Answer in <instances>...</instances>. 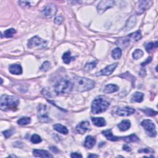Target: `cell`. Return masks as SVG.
<instances>
[{"label": "cell", "instance_id": "6da1fadb", "mask_svg": "<svg viewBox=\"0 0 158 158\" xmlns=\"http://www.w3.org/2000/svg\"><path fill=\"white\" fill-rule=\"evenodd\" d=\"M74 86L75 89L79 92H84L93 88L95 85V81L91 79L81 77H75L74 79Z\"/></svg>", "mask_w": 158, "mask_h": 158}, {"label": "cell", "instance_id": "7a4b0ae2", "mask_svg": "<svg viewBox=\"0 0 158 158\" xmlns=\"http://www.w3.org/2000/svg\"><path fill=\"white\" fill-rule=\"evenodd\" d=\"M19 104V100L15 96L4 95L0 100V107L3 111L15 110Z\"/></svg>", "mask_w": 158, "mask_h": 158}, {"label": "cell", "instance_id": "3957f363", "mask_svg": "<svg viewBox=\"0 0 158 158\" xmlns=\"http://www.w3.org/2000/svg\"><path fill=\"white\" fill-rule=\"evenodd\" d=\"M74 85L67 78L60 79L54 86V91L58 95L67 94L72 91Z\"/></svg>", "mask_w": 158, "mask_h": 158}, {"label": "cell", "instance_id": "277c9868", "mask_svg": "<svg viewBox=\"0 0 158 158\" xmlns=\"http://www.w3.org/2000/svg\"><path fill=\"white\" fill-rule=\"evenodd\" d=\"M110 106V102H108L103 96H99L92 102L91 112L94 114L104 112L107 110Z\"/></svg>", "mask_w": 158, "mask_h": 158}, {"label": "cell", "instance_id": "5b68a950", "mask_svg": "<svg viewBox=\"0 0 158 158\" xmlns=\"http://www.w3.org/2000/svg\"><path fill=\"white\" fill-rule=\"evenodd\" d=\"M141 126L143 127L146 131L147 135L151 137H155L157 135V132L156 130V126L154 122L150 119L144 120L141 123Z\"/></svg>", "mask_w": 158, "mask_h": 158}, {"label": "cell", "instance_id": "8992f818", "mask_svg": "<svg viewBox=\"0 0 158 158\" xmlns=\"http://www.w3.org/2000/svg\"><path fill=\"white\" fill-rule=\"evenodd\" d=\"M47 46L46 41L43 40L39 36H35L30 39L27 43V46L29 48H39L40 49L45 48Z\"/></svg>", "mask_w": 158, "mask_h": 158}, {"label": "cell", "instance_id": "52a82bcc", "mask_svg": "<svg viewBox=\"0 0 158 158\" xmlns=\"http://www.w3.org/2000/svg\"><path fill=\"white\" fill-rule=\"evenodd\" d=\"M38 118L41 122H48L51 121L50 117L48 116V108L46 105L40 104L38 107Z\"/></svg>", "mask_w": 158, "mask_h": 158}, {"label": "cell", "instance_id": "ba28073f", "mask_svg": "<svg viewBox=\"0 0 158 158\" xmlns=\"http://www.w3.org/2000/svg\"><path fill=\"white\" fill-rule=\"evenodd\" d=\"M152 2L151 1H138L136 4L135 11L137 14H143L145 11L150 8Z\"/></svg>", "mask_w": 158, "mask_h": 158}, {"label": "cell", "instance_id": "9c48e42d", "mask_svg": "<svg viewBox=\"0 0 158 158\" xmlns=\"http://www.w3.org/2000/svg\"><path fill=\"white\" fill-rule=\"evenodd\" d=\"M57 12V8L53 4H48L42 10V14L46 18H51Z\"/></svg>", "mask_w": 158, "mask_h": 158}, {"label": "cell", "instance_id": "30bf717a", "mask_svg": "<svg viewBox=\"0 0 158 158\" xmlns=\"http://www.w3.org/2000/svg\"><path fill=\"white\" fill-rule=\"evenodd\" d=\"M114 4H115V2L114 1H111V0H110V1H105V0L101 1L97 6L98 12L100 14H102L107 9L113 7L114 6Z\"/></svg>", "mask_w": 158, "mask_h": 158}, {"label": "cell", "instance_id": "8fae6325", "mask_svg": "<svg viewBox=\"0 0 158 158\" xmlns=\"http://www.w3.org/2000/svg\"><path fill=\"white\" fill-rule=\"evenodd\" d=\"M135 112V109L130 107L129 106H125L118 108L116 111V114L119 116L127 117L134 114Z\"/></svg>", "mask_w": 158, "mask_h": 158}, {"label": "cell", "instance_id": "7c38bea8", "mask_svg": "<svg viewBox=\"0 0 158 158\" xmlns=\"http://www.w3.org/2000/svg\"><path fill=\"white\" fill-rule=\"evenodd\" d=\"M117 63H114L110 66H107L105 69H102L100 72L97 74V75H110L114 71V70L117 66Z\"/></svg>", "mask_w": 158, "mask_h": 158}, {"label": "cell", "instance_id": "4fadbf2b", "mask_svg": "<svg viewBox=\"0 0 158 158\" xmlns=\"http://www.w3.org/2000/svg\"><path fill=\"white\" fill-rule=\"evenodd\" d=\"M90 123L88 121H83L77 125L76 130L80 134H84L86 132L90 130Z\"/></svg>", "mask_w": 158, "mask_h": 158}, {"label": "cell", "instance_id": "5bb4252c", "mask_svg": "<svg viewBox=\"0 0 158 158\" xmlns=\"http://www.w3.org/2000/svg\"><path fill=\"white\" fill-rule=\"evenodd\" d=\"M9 72L12 74L20 75L22 73V68L19 64H12L9 67Z\"/></svg>", "mask_w": 158, "mask_h": 158}, {"label": "cell", "instance_id": "9a60e30c", "mask_svg": "<svg viewBox=\"0 0 158 158\" xmlns=\"http://www.w3.org/2000/svg\"><path fill=\"white\" fill-rule=\"evenodd\" d=\"M33 154L35 157H53V156L49 153L47 151L42 150H34Z\"/></svg>", "mask_w": 158, "mask_h": 158}, {"label": "cell", "instance_id": "2e32d148", "mask_svg": "<svg viewBox=\"0 0 158 158\" xmlns=\"http://www.w3.org/2000/svg\"><path fill=\"white\" fill-rule=\"evenodd\" d=\"M95 143H96L95 138L91 137V136H87L85 138L84 146L86 148L91 149L95 146Z\"/></svg>", "mask_w": 158, "mask_h": 158}, {"label": "cell", "instance_id": "e0dca14e", "mask_svg": "<svg viewBox=\"0 0 158 158\" xmlns=\"http://www.w3.org/2000/svg\"><path fill=\"white\" fill-rule=\"evenodd\" d=\"M102 133L108 140H110L111 141H116L117 140H121V137H116V136L113 135L111 130H105V131L102 132Z\"/></svg>", "mask_w": 158, "mask_h": 158}, {"label": "cell", "instance_id": "ac0fdd59", "mask_svg": "<svg viewBox=\"0 0 158 158\" xmlns=\"http://www.w3.org/2000/svg\"><path fill=\"white\" fill-rule=\"evenodd\" d=\"M131 126V123H130V121L129 120H124L121 123H119L117 125V127L121 131H126V130H129Z\"/></svg>", "mask_w": 158, "mask_h": 158}, {"label": "cell", "instance_id": "d6986e66", "mask_svg": "<svg viewBox=\"0 0 158 158\" xmlns=\"http://www.w3.org/2000/svg\"><path fill=\"white\" fill-rule=\"evenodd\" d=\"M91 121L97 127H104L106 125L105 119L102 117H92Z\"/></svg>", "mask_w": 158, "mask_h": 158}, {"label": "cell", "instance_id": "ffe728a7", "mask_svg": "<svg viewBox=\"0 0 158 158\" xmlns=\"http://www.w3.org/2000/svg\"><path fill=\"white\" fill-rule=\"evenodd\" d=\"M136 22H137V19H136L135 16H132V17L129 19L126 24V25L125 27V31H128L133 28L136 24Z\"/></svg>", "mask_w": 158, "mask_h": 158}, {"label": "cell", "instance_id": "44dd1931", "mask_svg": "<svg viewBox=\"0 0 158 158\" xmlns=\"http://www.w3.org/2000/svg\"><path fill=\"white\" fill-rule=\"evenodd\" d=\"M53 128L54 130H56L57 132L61 133L62 134L67 135L69 132L68 129H67V127L64 126V125H62L61 124H56L55 125H54Z\"/></svg>", "mask_w": 158, "mask_h": 158}, {"label": "cell", "instance_id": "7402d4cb", "mask_svg": "<svg viewBox=\"0 0 158 158\" xmlns=\"http://www.w3.org/2000/svg\"><path fill=\"white\" fill-rule=\"evenodd\" d=\"M121 140H124L125 142L126 143H132V142H137V141H139V138L136 135L133 134L131 135L127 136V137H121Z\"/></svg>", "mask_w": 158, "mask_h": 158}, {"label": "cell", "instance_id": "603a6c76", "mask_svg": "<svg viewBox=\"0 0 158 158\" xmlns=\"http://www.w3.org/2000/svg\"><path fill=\"white\" fill-rule=\"evenodd\" d=\"M119 89V88L117 85L114 84H109L105 87L104 91L105 93H111L117 91Z\"/></svg>", "mask_w": 158, "mask_h": 158}, {"label": "cell", "instance_id": "cb8c5ba5", "mask_svg": "<svg viewBox=\"0 0 158 158\" xmlns=\"http://www.w3.org/2000/svg\"><path fill=\"white\" fill-rule=\"evenodd\" d=\"M144 98V94L141 92H135L132 97V101L141 103Z\"/></svg>", "mask_w": 158, "mask_h": 158}, {"label": "cell", "instance_id": "d4e9b609", "mask_svg": "<svg viewBox=\"0 0 158 158\" xmlns=\"http://www.w3.org/2000/svg\"><path fill=\"white\" fill-rule=\"evenodd\" d=\"M127 37L130 41H137L141 39V34L140 31H137L133 34H130Z\"/></svg>", "mask_w": 158, "mask_h": 158}, {"label": "cell", "instance_id": "484cf974", "mask_svg": "<svg viewBox=\"0 0 158 158\" xmlns=\"http://www.w3.org/2000/svg\"><path fill=\"white\" fill-rule=\"evenodd\" d=\"M75 58L71 56V53H70V51H68L66 53H65L62 56L63 61L65 64H66L70 63V62H71Z\"/></svg>", "mask_w": 158, "mask_h": 158}, {"label": "cell", "instance_id": "4316f807", "mask_svg": "<svg viewBox=\"0 0 158 158\" xmlns=\"http://www.w3.org/2000/svg\"><path fill=\"white\" fill-rule=\"evenodd\" d=\"M122 56V50L121 48H116L112 51V57L114 59H119Z\"/></svg>", "mask_w": 158, "mask_h": 158}, {"label": "cell", "instance_id": "83f0119b", "mask_svg": "<svg viewBox=\"0 0 158 158\" xmlns=\"http://www.w3.org/2000/svg\"><path fill=\"white\" fill-rule=\"evenodd\" d=\"M31 122V119L30 117H22L18 121V124L20 125H25L29 124Z\"/></svg>", "mask_w": 158, "mask_h": 158}, {"label": "cell", "instance_id": "f1b7e54d", "mask_svg": "<svg viewBox=\"0 0 158 158\" xmlns=\"http://www.w3.org/2000/svg\"><path fill=\"white\" fill-rule=\"evenodd\" d=\"M143 56V51L140 50V49H137L133 53V58L135 60L141 58Z\"/></svg>", "mask_w": 158, "mask_h": 158}, {"label": "cell", "instance_id": "f546056e", "mask_svg": "<svg viewBox=\"0 0 158 158\" xmlns=\"http://www.w3.org/2000/svg\"><path fill=\"white\" fill-rule=\"evenodd\" d=\"M16 33V30L14 29H9L4 32V37L6 38H11Z\"/></svg>", "mask_w": 158, "mask_h": 158}, {"label": "cell", "instance_id": "4dcf8cb0", "mask_svg": "<svg viewBox=\"0 0 158 158\" xmlns=\"http://www.w3.org/2000/svg\"><path fill=\"white\" fill-rule=\"evenodd\" d=\"M141 111H142L146 116H153L157 114V111L152 110V109H150V108H147V109H145V110H141Z\"/></svg>", "mask_w": 158, "mask_h": 158}, {"label": "cell", "instance_id": "1f68e13d", "mask_svg": "<svg viewBox=\"0 0 158 158\" xmlns=\"http://www.w3.org/2000/svg\"><path fill=\"white\" fill-rule=\"evenodd\" d=\"M157 46H158L157 45V41H156L155 43L151 42V43H147V44L145 45V48H146V50L147 51L150 52L154 48H157Z\"/></svg>", "mask_w": 158, "mask_h": 158}, {"label": "cell", "instance_id": "d6a6232c", "mask_svg": "<svg viewBox=\"0 0 158 158\" xmlns=\"http://www.w3.org/2000/svg\"><path fill=\"white\" fill-rule=\"evenodd\" d=\"M30 140L32 141V143H33L34 144L40 143V142H41V141H42L40 136L37 135V134H34V135H32Z\"/></svg>", "mask_w": 158, "mask_h": 158}, {"label": "cell", "instance_id": "836d02e7", "mask_svg": "<svg viewBox=\"0 0 158 158\" xmlns=\"http://www.w3.org/2000/svg\"><path fill=\"white\" fill-rule=\"evenodd\" d=\"M96 66V62H91L90 63H87L84 67L85 70L86 71H90V70H93L94 68H95Z\"/></svg>", "mask_w": 158, "mask_h": 158}, {"label": "cell", "instance_id": "e575fe53", "mask_svg": "<svg viewBox=\"0 0 158 158\" xmlns=\"http://www.w3.org/2000/svg\"><path fill=\"white\" fill-rule=\"evenodd\" d=\"M19 4L21 6L26 8V7H31L33 6L34 3V1H19Z\"/></svg>", "mask_w": 158, "mask_h": 158}, {"label": "cell", "instance_id": "d590c367", "mask_svg": "<svg viewBox=\"0 0 158 158\" xmlns=\"http://www.w3.org/2000/svg\"><path fill=\"white\" fill-rule=\"evenodd\" d=\"M51 67L50 63L48 61H45L44 63L42 64V66L40 67V70L43 72H46L48 71V70L50 69Z\"/></svg>", "mask_w": 158, "mask_h": 158}, {"label": "cell", "instance_id": "8d00e7d4", "mask_svg": "<svg viewBox=\"0 0 158 158\" xmlns=\"http://www.w3.org/2000/svg\"><path fill=\"white\" fill-rule=\"evenodd\" d=\"M120 77H122V78H124V79H127L128 80V79H131V80L133 81V83L135 82V77H133V76H132L131 74H130V73L129 72H126L125 74H123L122 75H120Z\"/></svg>", "mask_w": 158, "mask_h": 158}, {"label": "cell", "instance_id": "74e56055", "mask_svg": "<svg viewBox=\"0 0 158 158\" xmlns=\"http://www.w3.org/2000/svg\"><path fill=\"white\" fill-rule=\"evenodd\" d=\"M63 20H64L63 16L60 15L57 16V17L55 18V19H54V23L57 25H60L62 24Z\"/></svg>", "mask_w": 158, "mask_h": 158}, {"label": "cell", "instance_id": "f35d334b", "mask_svg": "<svg viewBox=\"0 0 158 158\" xmlns=\"http://www.w3.org/2000/svg\"><path fill=\"white\" fill-rule=\"evenodd\" d=\"M14 130H6V131H4L3 132V135H4V137H6V138L10 137L11 136L13 133H14Z\"/></svg>", "mask_w": 158, "mask_h": 158}, {"label": "cell", "instance_id": "ab89813d", "mask_svg": "<svg viewBox=\"0 0 158 158\" xmlns=\"http://www.w3.org/2000/svg\"><path fill=\"white\" fill-rule=\"evenodd\" d=\"M152 151L151 150H150V148H144V149H141L140 150L138 151V152H140V153H147L148 154L150 152H151Z\"/></svg>", "mask_w": 158, "mask_h": 158}, {"label": "cell", "instance_id": "60d3db41", "mask_svg": "<svg viewBox=\"0 0 158 158\" xmlns=\"http://www.w3.org/2000/svg\"><path fill=\"white\" fill-rule=\"evenodd\" d=\"M151 61H152V58L151 57H149L148 59H146V61L145 62L141 63V65L142 66H146V65H147V64H148L149 63H150L151 62Z\"/></svg>", "mask_w": 158, "mask_h": 158}, {"label": "cell", "instance_id": "b9f144b4", "mask_svg": "<svg viewBox=\"0 0 158 158\" xmlns=\"http://www.w3.org/2000/svg\"><path fill=\"white\" fill-rule=\"evenodd\" d=\"M70 157L72 158H77V157H82V156L79 153H77V152H73V153H72L71 155H70Z\"/></svg>", "mask_w": 158, "mask_h": 158}, {"label": "cell", "instance_id": "7bdbcfd3", "mask_svg": "<svg viewBox=\"0 0 158 158\" xmlns=\"http://www.w3.org/2000/svg\"><path fill=\"white\" fill-rule=\"evenodd\" d=\"M123 150H124V151H131L132 150V149H131V148H130V146H129L128 145H124V146H123Z\"/></svg>", "mask_w": 158, "mask_h": 158}, {"label": "cell", "instance_id": "ee69618b", "mask_svg": "<svg viewBox=\"0 0 158 158\" xmlns=\"http://www.w3.org/2000/svg\"><path fill=\"white\" fill-rule=\"evenodd\" d=\"M50 150H51L53 152H56V154H58L57 152H59V150H58V149L56 148V147H54V146L50 147Z\"/></svg>", "mask_w": 158, "mask_h": 158}, {"label": "cell", "instance_id": "f6af8a7d", "mask_svg": "<svg viewBox=\"0 0 158 158\" xmlns=\"http://www.w3.org/2000/svg\"><path fill=\"white\" fill-rule=\"evenodd\" d=\"M145 75H146V70L144 69H141L140 72V75L141 76V77H143Z\"/></svg>", "mask_w": 158, "mask_h": 158}, {"label": "cell", "instance_id": "bcb514c9", "mask_svg": "<svg viewBox=\"0 0 158 158\" xmlns=\"http://www.w3.org/2000/svg\"><path fill=\"white\" fill-rule=\"evenodd\" d=\"M99 156H98L96 154H90L88 155V157H98Z\"/></svg>", "mask_w": 158, "mask_h": 158}, {"label": "cell", "instance_id": "7dc6e473", "mask_svg": "<svg viewBox=\"0 0 158 158\" xmlns=\"http://www.w3.org/2000/svg\"><path fill=\"white\" fill-rule=\"evenodd\" d=\"M1 84H3V79H1Z\"/></svg>", "mask_w": 158, "mask_h": 158}]
</instances>
